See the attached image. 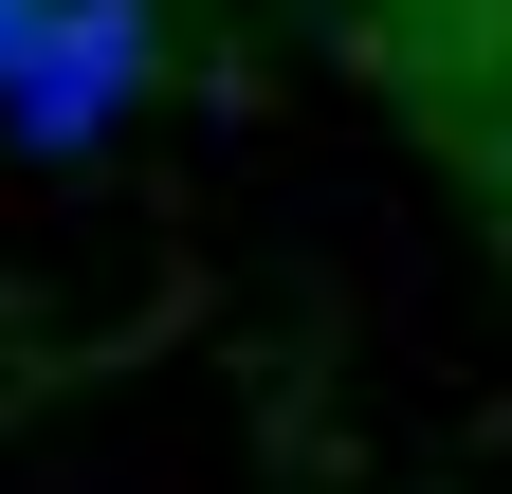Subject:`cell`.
I'll use <instances>...</instances> for the list:
<instances>
[{
  "label": "cell",
  "instance_id": "cell-1",
  "mask_svg": "<svg viewBox=\"0 0 512 494\" xmlns=\"http://www.w3.org/2000/svg\"><path fill=\"white\" fill-rule=\"evenodd\" d=\"M128 74H147V0H55V19H37V55L0 74V110H19L37 147H74Z\"/></svg>",
  "mask_w": 512,
  "mask_h": 494
},
{
  "label": "cell",
  "instance_id": "cell-2",
  "mask_svg": "<svg viewBox=\"0 0 512 494\" xmlns=\"http://www.w3.org/2000/svg\"><path fill=\"white\" fill-rule=\"evenodd\" d=\"M37 19H55V0H0V74H19V55H37Z\"/></svg>",
  "mask_w": 512,
  "mask_h": 494
}]
</instances>
